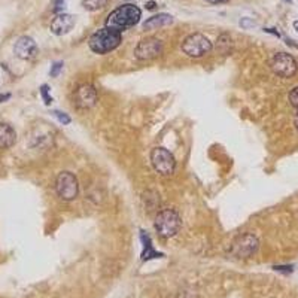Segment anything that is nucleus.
I'll return each mask as SVG.
<instances>
[{
  "label": "nucleus",
  "instance_id": "1",
  "mask_svg": "<svg viewBox=\"0 0 298 298\" xmlns=\"http://www.w3.org/2000/svg\"><path fill=\"white\" fill-rule=\"evenodd\" d=\"M142 12L136 5L127 3L122 5L119 8H116L114 12L109 14L108 20H106V27L114 28L116 31H124L140 21Z\"/></svg>",
  "mask_w": 298,
  "mask_h": 298
},
{
  "label": "nucleus",
  "instance_id": "2",
  "mask_svg": "<svg viewBox=\"0 0 298 298\" xmlns=\"http://www.w3.org/2000/svg\"><path fill=\"white\" fill-rule=\"evenodd\" d=\"M121 41H122V38H121L119 31H116L114 28H109V27H105L92 35L88 45L95 54H108V52L114 51L115 48H118Z\"/></svg>",
  "mask_w": 298,
  "mask_h": 298
},
{
  "label": "nucleus",
  "instance_id": "3",
  "mask_svg": "<svg viewBox=\"0 0 298 298\" xmlns=\"http://www.w3.org/2000/svg\"><path fill=\"white\" fill-rule=\"evenodd\" d=\"M181 225H182L181 216L173 209H164L157 215L155 229L158 231V234H160L161 237H164V239L176 236L179 233V229H181Z\"/></svg>",
  "mask_w": 298,
  "mask_h": 298
},
{
  "label": "nucleus",
  "instance_id": "4",
  "mask_svg": "<svg viewBox=\"0 0 298 298\" xmlns=\"http://www.w3.org/2000/svg\"><path fill=\"white\" fill-rule=\"evenodd\" d=\"M55 191L58 197L64 202H72L78 197L79 185L78 179L70 172H61L55 179Z\"/></svg>",
  "mask_w": 298,
  "mask_h": 298
},
{
  "label": "nucleus",
  "instance_id": "5",
  "mask_svg": "<svg viewBox=\"0 0 298 298\" xmlns=\"http://www.w3.org/2000/svg\"><path fill=\"white\" fill-rule=\"evenodd\" d=\"M182 51L189 57L198 58V57H203L212 51V42L205 35L194 33V35H189L182 42Z\"/></svg>",
  "mask_w": 298,
  "mask_h": 298
},
{
  "label": "nucleus",
  "instance_id": "6",
  "mask_svg": "<svg viewBox=\"0 0 298 298\" xmlns=\"http://www.w3.org/2000/svg\"><path fill=\"white\" fill-rule=\"evenodd\" d=\"M270 66H272V70L275 72L276 75L282 76V78L294 76L298 69L295 58L291 54H286V52H277V54H275V57L270 61Z\"/></svg>",
  "mask_w": 298,
  "mask_h": 298
},
{
  "label": "nucleus",
  "instance_id": "7",
  "mask_svg": "<svg viewBox=\"0 0 298 298\" xmlns=\"http://www.w3.org/2000/svg\"><path fill=\"white\" fill-rule=\"evenodd\" d=\"M151 162L160 175H172L176 167L175 157L164 148H154L151 152Z\"/></svg>",
  "mask_w": 298,
  "mask_h": 298
},
{
  "label": "nucleus",
  "instance_id": "8",
  "mask_svg": "<svg viewBox=\"0 0 298 298\" xmlns=\"http://www.w3.org/2000/svg\"><path fill=\"white\" fill-rule=\"evenodd\" d=\"M162 42L157 38H146L143 41H140L135 49V55L138 60L146 61V60H154L157 57H160L162 54Z\"/></svg>",
  "mask_w": 298,
  "mask_h": 298
},
{
  "label": "nucleus",
  "instance_id": "9",
  "mask_svg": "<svg viewBox=\"0 0 298 298\" xmlns=\"http://www.w3.org/2000/svg\"><path fill=\"white\" fill-rule=\"evenodd\" d=\"M259 242L256 239V236L253 234H243L240 236L231 246V255L237 256V258H249L253 253L258 251Z\"/></svg>",
  "mask_w": 298,
  "mask_h": 298
},
{
  "label": "nucleus",
  "instance_id": "10",
  "mask_svg": "<svg viewBox=\"0 0 298 298\" xmlns=\"http://www.w3.org/2000/svg\"><path fill=\"white\" fill-rule=\"evenodd\" d=\"M97 102V91L92 85H81L75 91V105L79 109H90Z\"/></svg>",
  "mask_w": 298,
  "mask_h": 298
},
{
  "label": "nucleus",
  "instance_id": "11",
  "mask_svg": "<svg viewBox=\"0 0 298 298\" xmlns=\"http://www.w3.org/2000/svg\"><path fill=\"white\" fill-rule=\"evenodd\" d=\"M14 52L21 60H33L38 54V45L31 38L21 36L14 46Z\"/></svg>",
  "mask_w": 298,
  "mask_h": 298
},
{
  "label": "nucleus",
  "instance_id": "12",
  "mask_svg": "<svg viewBox=\"0 0 298 298\" xmlns=\"http://www.w3.org/2000/svg\"><path fill=\"white\" fill-rule=\"evenodd\" d=\"M73 27H75V18L69 14H58L51 21V31L57 36L68 35Z\"/></svg>",
  "mask_w": 298,
  "mask_h": 298
},
{
  "label": "nucleus",
  "instance_id": "13",
  "mask_svg": "<svg viewBox=\"0 0 298 298\" xmlns=\"http://www.w3.org/2000/svg\"><path fill=\"white\" fill-rule=\"evenodd\" d=\"M140 240H142V245H143L142 261H149V259H154V258H162L164 256L162 253L157 252L154 249V245L151 242V237L145 231H140Z\"/></svg>",
  "mask_w": 298,
  "mask_h": 298
},
{
  "label": "nucleus",
  "instance_id": "14",
  "mask_svg": "<svg viewBox=\"0 0 298 298\" xmlns=\"http://www.w3.org/2000/svg\"><path fill=\"white\" fill-rule=\"evenodd\" d=\"M17 140V133L9 124H0V149L11 148Z\"/></svg>",
  "mask_w": 298,
  "mask_h": 298
},
{
  "label": "nucleus",
  "instance_id": "15",
  "mask_svg": "<svg viewBox=\"0 0 298 298\" xmlns=\"http://www.w3.org/2000/svg\"><path fill=\"white\" fill-rule=\"evenodd\" d=\"M173 23V17L169 15V14H158V15H154L151 18H148L145 23H143V28L145 30H157L161 28L164 25H169V24Z\"/></svg>",
  "mask_w": 298,
  "mask_h": 298
},
{
  "label": "nucleus",
  "instance_id": "16",
  "mask_svg": "<svg viewBox=\"0 0 298 298\" xmlns=\"http://www.w3.org/2000/svg\"><path fill=\"white\" fill-rule=\"evenodd\" d=\"M109 0H82V6L87 11H98L108 5Z\"/></svg>",
  "mask_w": 298,
  "mask_h": 298
},
{
  "label": "nucleus",
  "instance_id": "17",
  "mask_svg": "<svg viewBox=\"0 0 298 298\" xmlns=\"http://www.w3.org/2000/svg\"><path fill=\"white\" fill-rule=\"evenodd\" d=\"M41 94H42V97H44L45 105H51V103H52V97L49 95V87H48V85H42V87H41Z\"/></svg>",
  "mask_w": 298,
  "mask_h": 298
},
{
  "label": "nucleus",
  "instance_id": "18",
  "mask_svg": "<svg viewBox=\"0 0 298 298\" xmlns=\"http://www.w3.org/2000/svg\"><path fill=\"white\" fill-rule=\"evenodd\" d=\"M63 69V61H55L54 64H52V68L49 70V75L52 76V78H55V76H58V73L61 72Z\"/></svg>",
  "mask_w": 298,
  "mask_h": 298
},
{
  "label": "nucleus",
  "instance_id": "19",
  "mask_svg": "<svg viewBox=\"0 0 298 298\" xmlns=\"http://www.w3.org/2000/svg\"><path fill=\"white\" fill-rule=\"evenodd\" d=\"M52 114H54V116H55L60 122H63V124H70L69 115H66L64 112H58V111H54Z\"/></svg>",
  "mask_w": 298,
  "mask_h": 298
},
{
  "label": "nucleus",
  "instance_id": "20",
  "mask_svg": "<svg viewBox=\"0 0 298 298\" xmlns=\"http://www.w3.org/2000/svg\"><path fill=\"white\" fill-rule=\"evenodd\" d=\"M289 102H291V105H292L294 108H297L298 109V87H295L292 91L289 92Z\"/></svg>",
  "mask_w": 298,
  "mask_h": 298
},
{
  "label": "nucleus",
  "instance_id": "21",
  "mask_svg": "<svg viewBox=\"0 0 298 298\" xmlns=\"http://www.w3.org/2000/svg\"><path fill=\"white\" fill-rule=\"evenodd\" d=\"M64 9V0H55V8H54V11L55 12H60V11H63Z\"/></svg>",
  "mask_w": 298,
  "mask_h": 298
},
{
  "label": "nucleus",
  "instance_id": "22",
  "mask_svg": "<svg viewBox=\"0 0 298 298\" xmlns=\"http://www.w3.org/2000/svg\"><path fill=\"white\" fill-rule=\"evenodd\" d=\"M275 270H279V272H292V267H275Z\"/></svg>",
  "mask_w": 298,
  "mask_h": 298
},
{
  "label": "nucleus",
  "instance_id": "23",
  "mask_svg": "<svg viewBox=\"0 0 298 298\" xmlns=\"http://www.w3.org/2000/svg\"><path fill=\"white\" fill-rule=\"evenodd\" d=\"M240 25H243V27H249V25H255V24L249 23V21L245 18V20H242V21H240Z\"/></svg>",
  "mask_w": 298,
  "mask_h": 298
},
{
  "label": "nucleus",
  "instance_id": "24",
  "mask_svg": "<svg viewBox=\"0 0 298 298\" xmlns=\"http://www.w3.org/2000/svg\"><path fill=\"white\" fill-rule=\"evenodd\" d=\"M209 3H225V2H228V0H206Z\"/></svg>",
  "mask_w": 298,
  "mask_h": 298
},
{
  "label": "nucleus",
  "instance_id": "25",
  "mask_svg": "<svg viewBox=\"0 0 298 298\" xmlns=\"http://www.w3.org/2000/svg\"><path fill=\"white\" fill-rule=\"evenodd\" d=\"M294 124H295V128L298 130V111L297 114H295V116H294Z\"/></svg>",
  "mask_w": 298,
  "mask_h": 298
},
{
  "label": "nucleus",
  "instance_id": "26",
  "mask_svg": "<svg viewBox=\"0 0 298 298\" xmlns=\"http://www.w3.org/2000/svg\"><path fill=\"white\" fill-rule=\"evenodd\" d=\"M9 97H11L9 94H5V95H0V102H3V100H8Z\"/></svg>",
  "mask_w": 298,
  "mask_h": 298
},
{
  "label": "nucleus",
  "instance_id": "27",
  "mask_svg": "<svg viewBox=\"0 0 298 298\" xmlns=\"http://www.w3.org/2000/svg\"><path fill=\"white\" fill-rule=\"evenodd\" d=\"M154 5H155L154 2H149V3H148V9H154V8H155Z\"/></svg>",
  "mask_w": 298,
  "mask_h": 298
},
{
  "label": "nucleus",
  "instance_id": "28",
  "mask_svg": "<svg viewBox=\"0 0 298 298\" xmlns=\"http://www.w3.org/2000/svg\"><path fill=\"white\" fill-rule=\"evenodd\" d=\"M294 28H295V30L298 31V21H295V23H294Z\"/></svg>",
  "mask_w": 298,
  "mask_h": 298
}]
</instances>
